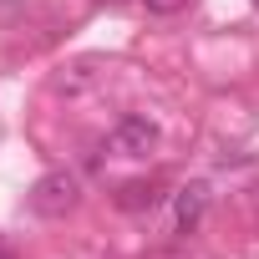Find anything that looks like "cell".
<instances>
[{
	"instance_id": "6da1fadb",
	"label": "cell",
	"mask_w": 259,
	"mask_h": 259,
	"mask_svg": "<svg viewBox=\"0 0 259 259\" xmlns=\"http://www.w3.org/2000/svg\"><path fill=\"white\" fill-rule=\"evenodd\" d=\"M76 203H81V183H76V173H66V168L41 173L36 188H31V208H36L41 219H66Z\"/></svg>"
},
{
	"instance_id": "7a4b0ae2",
	"label": "cell",
	"mask_w": 259,
	"mask_h": 259,
	"mask_svg": "<svg viewBox=\"0 0 259 259\" xmlns=\"http://www.w3.org/2000/svg\"><path fill=\"white\" fill-rule=\"evenodd\" d=\"M112 148L122 153V158H148L153 148H158V122H148V117H122L117 127H112Z\"/></svg>"
},
{
	"instance_id": "3957f363",
	"label": "cell",
	"mask_w": 259,
	"mask_h": 259,
	"mask_svg": "<svg viewBox=\"0 0 259 259\" xmlns=\"http://www.w3.org/2000/svg\"><path fill=\"white\" fill-rule=\"evenodd\" d=\"M203 208H208V183H183L173 193V229L178 234H193L203 224Z\"/></svg>"
},
{
	"instance_id": "277c9868",
	"label": "cell",
	"mask_w": 259,
	"mask_h": 259,
	"mask_svg": "<svg viewBox=\"0 0 259 259\" xmlns=\"http://www.w3.org/2000/svg\"><path fill=\"white\" fill-rule=\"evenodd\" d=\"M153 203H158V183H143V178L122 183L117 193V208H153Z\"/></svg>"
},
{
	"instance_id": "5b68a950",
	"label": "cell",
	"mask_w": 259,
	"mask_h": 259,
	"mask_svg": "<svg viewBox=\"0 0 259 259\" xmlns=\"http://www.w3.org/2000/svg\"><path fill=\"white\" fill-rule=\"evenodd\" d=\"M183 6H188V0H148L153 16H173V11H183Z\"/></svg>"
},
{
	"instance_id": "8992f818",
	"label": "cell",
	"mask_w": 259,
	"mask_h": 259,
	"mask_svg": "<svg viewBox=\"0 0 259 259\" xmlns=\"http://www.w3.org/2000/svg\"><path fill=\"white\" fill-rule=\"evenodd\" d=\"M97 6H127V0H97Z\"/></svg>"
}]
</instances>
